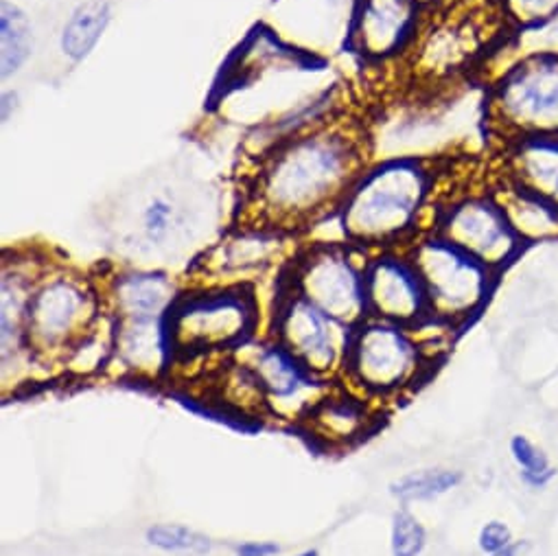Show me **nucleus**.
<instances>
[{"label": "nucleus", "instance_id": "f257e3e1", "mask_svg": "<svg viewBox=\"0 0 558 556\" xmlns=\"http://www.w3.org/2000/svg\"><path fill=\"white\" fill-rule=\"evenodd\" d=\"M366 138L347 121L305 128L260 156L245 193L254 226L281 234L338 215L366 173Z\"/></svg>", "mask_w": 558, "mask_h": 556}, {"label": "nucleus", "instance_id": "f03ea898", "mask_svg": "<svg viewBox=\"0 0 558 556\" xmlns=\"http://www.w3.org/2000/svg\"><path fill=\"white\" fill-rule=\"evenodd\" d=\"M434 193V173L418 158L368 167L338 210L344 243L360 250H392L414 241Z\"/></svg>", "mask_w": 558, "mask_h": 556}, {"label": "nucleus", "instance_id": "7ed1b4c3", "mask_svg": "<svg viewBox=\"0 0 558 556\" xmlns=\"http://www.w3.org/2000/svg\"><path fill=\"white\" fill-rule=\"evenodd\" d=\"M486 123L504 145L558 138V51H530L508 67L488 90Z\"/></svg>", "mask_w": 558, "mask_h": 556}, {"label": "nucleus", "instance_id": "20e7f679", "mask_svg": "<svg viewBox=\"0 0 558 556\" xmlns=\"http://www.w3.org/2000/svg\"><path fill=\"white\" fill-rule=\"evenodd\" d=\"M101 292L84 276L45 269L27 310V351L40 360L66 358L99 325Z\"/></svg>", "mask_w": 558, "mask_h": 556}, {"label": "nucleus", "instance_id": "39448f33", "mask_svg": "<svg viewBox=\"0 0 558 556\" xmlns=\"http://www.w3.org/2000/svg\"><path fill=\"white\" fill-rule=\"evenodd\" d=\"M408 256L427 292L432 318L458 327L480 314L486 305L497 271L458 245L427 232L414 239Z\"/></svg>", "mask_w": 558, "mask_h": 556}, {"label": "nucleus", "instance_id": "423d86ee", "mask_svg": "<svg viewBox=\"0 0 558 556\" xmlns=\"http://www.w3.org/2000/svg\"><path fill=\"white\" fill-rule=\"evenodd\" d=\"M258 307L243 288H219L180 297L169 314L173 353L202 355L243 347L256 329Z\"/></svg>", "mask_w": 558, "mask_h": 556}, {"label": "nucleus", "instance_id": "0eeeda50", "mask_svg": "<svg viewBox=\"0 0 558 556\" xmlns=\"http://www.w3.org/2000/svg\"><path fill=\"white\" fill-rule=\"evenodd\" d=\"M351 243H314L294 263L290 288L340 325L355 329L368 321L364 261Z\"/></svg>", "mask_w": 558, "mask_h": 556}, {"label": "nucleus", "instance_id": "6e6552de", "mask_svg": "<svg viewBox=\"0 0 558 556\" xmlns=\"http://www.w3.org/2000/svg\"><path fill=\"white\" fill-rule=\"evenodd\" d=\"M423 366L416 336L399 325L368 318L353 329L342 371L368 395H390L412 384Z\"/></svg>", "mask_w": 558, "mask_h": 556}, {"label": "nucleus", "instance_id": "1a4fd4ad", "mask_svg": "<svg viewBox=\"0 0 558 556\" xmlns=\"http://www.w3.org/2000/svg\"><path fill=\"white\" fill-rule=\"evenodd\" d=\"M432 232L493 271L506 267L523 247L495 193H469L440 206Z\"/></svg>", "mask_w": 558, "mask_h": 556}, {"label": "nucleus", "instance_id": "9d476101", "mask_svg": "<svg viewBox=\"0 0 558 556\" xmlns=\"http://www.w3.org/2000/svg\"><path fill=\"white\" fill-rule=\"evenodd\" d=\"M353 329L340 325L294 288H283L274 312V342L286 347L320 379L344 364Z\"/></svg>", "mask_w": 558, "mask_h": 556}, {"label": "nucleus", "instance_id": "9b49d317", "mask_svg": "<svg viewBox=\"0 0 558 556\" xmlns=\"http://www.w3.org/2000/svg\"><path fill=\"white\" fill-rule=\"evenodd\" d=\"M418 0H355L347 27V49L368 64L405 56L421 29Z\"/></svg>", "mask_w": 558, "mask_h": 556}, {"label": "nucleus", "instance_id": "f8f14e48", "mask_svg": "<svg viewBox=\"0 0 558 556\" xmlns=\"http://www.w3.org/2000/svg\"><path fill=\"white\" fill-rule=\"evenodd\" d=\"M364 290L368 318L416 329L432 318L421 276L405 254L379 250L364 265Z\"/></svg>", "mask_w": 558, "mask_h": 556}, {"label": "nucleus", "instance_id": "ddd939ff", "mask_svg": "<svg viewBox=\"0 0 558 556\" xmlns=\"http://www.w3.org/2000/svg\"><path fill=\"white\" fill-rule=\"evenodd\" d=\"M449 10L436 8L432 21L421 23V29L405 53L412 60L414 71L425 77H449L456 71L471 64L473 56L482 47V25L475 21V10L447 0Z\"/></svg>", "mask_w": 558, "mask_h": 556}, {"label": "nucleus", "instance_id": "4468645a", "mask_svg": "<svg viewBox=\"0 0 558 556\" xmlns=\"http://www.w3.org/2000/svg\"><path fill=\"white\" fill-rule=\"evenodd\" d=\"M178 299V288L167 274L132 269L112 278L104 303L114 323H138L167 318Z\"/></svg>", "mask_w": 558, "mask_h": 556}, {"label": "nucleus", "instance_id": "2eb2a0df", "mask_svg": "<svg viewBox=\"0 0 558 556\" xmlns=\"http://www.w3.org/2000/svg\"><path fill=\"white\" fill-rule=\"evenodd\" d=\"M504 182L558 210V138H523L506 145Z\"/></svg>", "mask_w": 558, "mask_h": 556}, {"label": "nucleus", "instance_id": "dca6fc26", "mask_svg": "<svg viewBox=\"0 0 558 556\" xmlns=\"http://www.w3.org/2000/svg\"><path fill=\"white\" fill-rule=\"evenodd\" d=\"M250 368L256 375L265 397L281 403H288L320 384L318 375H314L296 355L278 342L260 347Z\"/></svg>", "mask_w": 558, "mask_h": 556}, {"label": "nucleus", "instance_id": "f3484780", "mask_svg": "<svg viewBox=\"0 0 558 556\" xmlns=\"http://www.w3.org/2000/svg\"><path fill=\"white\" fill-rule=\"evenodd\" d=\"M112 23L110 0H84L66 19L60 34V51L73 62L82 64L93 56Z\"/></svg>", "mask_w": 558, "mask_h": 556}, {"label": "nucleus", "instance_id": "a211bd4d", "mask_svg": "<svg viewBox=\"0 0 558 556\" xmlns=\"http://www.w3.org/2000/svg\"><path fill=\"white\" fill-rule=\"evenodd\" d=\"M283 237L286 234L274 230L241 228L239 234L221 241V245L213 250L215 258L208 261V265L223 274L260 269L276 258L278 247L283 245Z\"/></svg>", "mask_w": 558, "mask_h": 556}, {"label": "nucleus", "instance_id": "6ab92c4d", "mask_svg": "<svg viewBox=\"0 0 558 556\" xmlns=\"http://www.w3.org/2000/svg\"><path fill=\"white\" fill-rule=\"evenodd\" d=\"M495 197L499 200L514 232L519 234V239L523 243L558 237V210L517 191L514 186H510L506 182L495 193Z\"/></svg>", "mask_w": 558, "mask_h": 556}, {"label": "nucleus", "instance_id": "aec40b11", "mask_svg": "<svg viewBox=\"0 0 558 556\" xmlns=\"http://www.w3.org/2000/svg\"><path fill=\"white\" fill-rule=\"evenodd\" d=\"M310 419L314 430L331 440V443H347L351 438H357L371 414L366 410V403L355 397H325L310 406Z\"/></svg>", "mask_w": 558, "mask_h": 556}, {"label": "nucleus", "instance_id": "412c9836", "mask_svg": "<svg viewBox=\"0 0 558 556\" xmlns=\"http://www.w3.org/2000/svg\"><path fill=\"white\" fill-rule=\"evenodd\" d=\"M34 25L25 10L12 0L0 5V75L3 82L19 75L34 53Z\"/></svg>", "mask_w": 558, "mask_h": 556}, {"label": "nucleus", "instance_id": "4be33fe9", "mask_svg": "<svg viewBox=\"0 0 558 556\" xmlns=\"http://www.w3.org/2000/svg\"><path fill=\"white\" fill-rule=\"evenodd\" d=\"M462 482V473L456 469H421L412 471L390 484V495L399 501H427L436 499Z\"/></svg>", "mask_w": 558, "mask_h": 556}, {"label": "nucleus", "instance_id": "5701e85b", "mask_svg": "<svg viewBox=\"0 0 558 556\" xmlns=\"http://www.w3.org/2000/svg\"><path fill=\"white\" fill-rule=\"evenodd\" d=\"M141 234L151 245H165L175 228L180 226V210L173 202V197L165 193H156L147 200V204L141 208L138 217Z\"/></svg>", "mask_w": 558, "mask_h": 556}, {"label": "nucleus", "instance_id": "b1692460", "mask_svg": "<svg viewBox=\"0 0 558 556\" xmlns=\"http://www.w3.org/2000/svg\"><path fill=\"white\" fill-rule=\"evenodd\" d=\"M145 539L151 547L175 554H208L213 549V541L180 523H154L147 528Z\"/></svg>", "mask_w": 558, "mask_h": 556}, {"label": "nucleus", "instance_id": "393cba45", "mask_svg": "<svg viewBox=\"0 0 558 556\" xmlns=\"http://www.w3.org/2000/svg\"><path fill=\"white\" fill-rule=\"evenodd\" d=\"M506 23L521 32H536L558 16V0H495Z\"/></svg>", "mask_w": 558, "mask_h": 556}, {"label": "nucleus", "instance_id": "a878e982", "mask_svg": "<svg viewBox=\"0 0 558 556\" xmlns=\"http://www.w3.org/2000/svg\"><path fill=\"white\" fill-rule=\"evenodd\" d=\"M510 454H512V460L521 469L523 482H527L530 486L538 488V486H545L551 480L554 469H551L547 456L532 440H527L525 436H512Z\"/></svg>", "mask_w": 558, "mask_h": 556}, {"label": "nucleus", "instance_id": "bb28decb", "mask_svg": "<svg viewBox=\"0 0 558 556\" xmlns=\"http://www.w3.org/2000/svg\"><path fill=\"white\" fill-rule=\"evenodd\" d=\"M427 545V532L421 521L405 508L392 515L390 549L392 556H421Z\"/></svg>", "mask_w": 558, "mask_h": 556}, {"label": "nucleus", "instance_id": "cd10ccee", "mask_svg": "<svg viewBox=\"0 0 558 556\" xmlns=\"http://www.w3.org/2000/svg\"><path fill=\"white\" fill-rule=\"evenodd\" d=\"M477 543H480V549L486 552V554H495L499 549H504L506 545L512 543V532L506 523L501 521H488L482 530H480V536H477Z\"/></svg>", "mask_w": 558, "mask_h": 556}, {"label": "nucleus", "instance_id": "c85d7f7f", "mask_svg": "<svg viewBox=\"0 0 558 556\" xmlns=\"http://www.w3.org/2000/svg\"><path fill=\"white\" fill-rule=\"evenodd\" d=\"M243 556H274L281 552V545L274 541H245L234 547Z\"/></svg>", "mask_w": 558, "mask_h": 556}, {"label": "nucleus", "instance_id": "c756f323", "mask_svg": "<svg viewBox=\"0 0 558 556\" xmlns=\"http://www.w3.org/2000/svg\"><path fill=\"white\" fill-rule=\"evenodd\" d=\"M536 32H538L541 38L545 40L543 51H558V16H556L551 23H547L545 27L536 29Z\"/></svg>", "mask_w": 558, "mask_h": 556}, {"label": "nucleus", "instance_id": "7c9ffc66", "mask_svg": "<svg viewBox=\"0 0 558 556\" xmlns=\"http://www.w3.org/2000/svg\"><path fill=\"white\" fill-rule=\"evenodd\" d=\"M21 99H19V93H12V90H8V93H3V123H10L12 121V117L16 114V110H19V104Z\"/></svg>", "mask_w": 558, "mask_h": 556}, {"label": "nucleus", "instance_id": "2f4dec72", "mask_svg": "<svg viewBox=\"0 0 558 556\" xmlns=\"http://www.w3.org/2000/svg\"><path fill=\"white\" fill-rule=\"evenodd\" d=\"M523 549H525V543H510L504 549H499L495 554H488V556H521Z\"/></svg>", "mask_w": 558, "mask_h": 556}, {"label": "nucleus", "instance_id": "473e14b6", "mask_svg": "<svg viewBox=\"0 0 558 556\" xmlns=\"http://www.w3.org/2000/svg\"><path fill=\"white\" fill-rule=\"evenodd\" d=\"M418 3L427 10V8H434V5H438V3H442V0H418Z\"/></svg>", "mask_w": 558, "mask_h": 556}, {"label": "nucleus", "instance_id": "72a5a7b5", "mask_svg": "<svg viewBox=\"0 0 558 556\" xmlns=\"http://www.w3.org/2000/svg\"><path fill=\"white\" fill-rule=\"evenodd\" d=\"M331 5H344V3H351V10H353V5H355V0H329Z\"/></svg>", "mask_w": 558, "mask_h": 556}, {"label": "nucleus", "instance_id": "f704fd0d", "mask_svg": "<svg viewBox=\"0 0 558 556\" xmlns=\"http://www.w3.org/2000/svg\"><path fill=\"white\" fill-rule=\"evenodd\" d=\"M296 556H320V552L314 547V549H305V552H301V554H296Z\"/></svg>", "mask_w": 558, "mask_h": 556}, {"label": "nucleus", "instance_id": "c9c22d12", "mask_svg": "<svg viewBox=\"0 0 558 556\" xmlns=\"http://www.w3.org/2000/svg\"><path fill=\"white\" fill-rule=\"evenodd\" d=\"M236 556H243V554H239V552H236Z\"/></svg>", "mask_w": 558, "mask_h": 556}]
</instances>
